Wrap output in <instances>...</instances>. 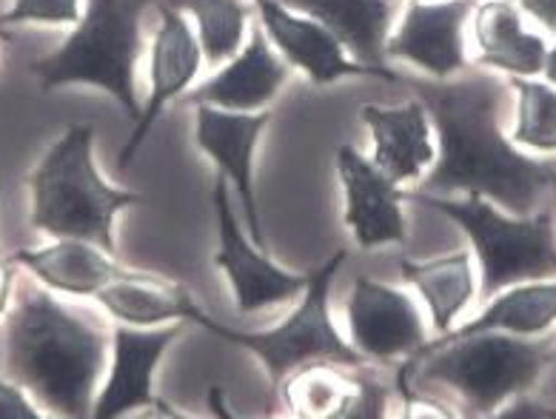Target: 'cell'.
<instances>
[{
    "mask_svg": "<svg viewBox=\"0 0 556 419\" xmlns=\"http://www.w3.org/2000/svg\"><path fill=\"white\" fill-rule=\"evenodd\" d=\"M391 391L374 377H357V396L340 419H386Z\"/></svg>",
    "mask_w": 556,
    "mask_h": 419,
    "instance_id": "83f0119b",
    "label": "cell"
},
{
    "mask_svg": "<svg viewBox=\"0 0 556 419\" xmlns=\"http://www.w3.org/2000/svg\"><path fill=\"white\" fill-rule=\"evenodd\" d=\"M92 145V126L72 123L31 172V226L54 240H86L115 254V217L143 206L146 198L106 183L94 166Z\"/></svg>",
    "mask_w": 556,
    "mask_h": 419,
    "instance_id": "3957f363",
    "label": "cell"
},
{
    "mask_svg": "<svg viewBox=\"0 0 556 419\" xmlns=\"http://www.w3.org/2000/svg\"><path fill=\"white\" fill-rule=\"evenodd\" d=\"M280 3L326 26L354 61L382 72L391 84H400V75L386 66L389 61L386 43L400 15V0H280Z\"/></svg>",
    "mask_w": 556,
    "mask_h": 419,
    "instance_id": "e0dca14e",
    "label": "cell"
},
{
    "mask_svg": "<svg viewBox=\"0 0 556 419\" xmlns=\"http://www.w3.org/2000/svg\"><path fill=\"white\" fill-rule=\"evenodd\" d=\"M206 399H208V408H212L214 417H217V419H237L235 414L229 411V405H226V399H223V391L220 389L208 391ZM260 419H282V417H271V414H268V417H260Z\"/></svg>",
    "mask_w": 556,
    "mask_h": 419,
    "instance_id": "d6a6232c",
    "label": "cell"
},
{
    "mask_svg": "<svg viewBox=\"0 0 556 419\" xmlns=\"http://www.w3.org/2000/svg\"><path fill=\"white\" fill-rule=\"evenodd\" d=\"M337 177L343 189V223L359 249H380L408 240L405 191L371 157L354 145L337 149Z\"/></svg>",
    "mask_w": 556,
    "mask_h": 419,
    "instance_id": "8fae6325",
    "label": "cell"
},
{
    "mask_svg": "<svg viewBox=\"0 0 556 419\" xmlns=\"http://www.w3.org/2000/svg\"><path fill=\"white\" fill-rule=\"evenodd\" d=\"M551 359L548 343H531L514 334L440 337L437 343L405 359L403 373H419L448 385L473 411L494 414L514 396L533 389Z\"/></svg>",
    "mask_w": 556,
    "mask_h": 419,
    "instance_id": "8992f818",
    "label": "cell"
},
{
    "mask_svg": "<svg viewBox=\"0 0 556 419\" xmlns=\"http://www.w3.org/2000/svg\"><path fill=\"white\" fill-rule=\"evenodd\" d=\"M349 343L366 363L412 359L428 345L426 317L408 291L359 275L345 303Z\"/></svg>",
    "mask_w": 556,
    "mask_h": 419,
    "instance_id": "9c48e42d",
    "label": "cell"
},
{
    "mask_svg": "<svg viewBox=\"0 0 556 419\" xmlns=\"http://www.w3.org/2000/svg\"><path fill=\"white\" fill-rule=\"evenodd\" d=\"M271 123V112H226V109L198 106V138L200 152L217 166L220 177L229 180L237 200L243 203L249 234L260 249H266L263 220H260L257 189H254V152L263 131Z\"/></svg>",
    "mask_w": 556,
    "mask_h": 419,
    "instance_id": "5bb4252c",
    "label": "cell"
},
{
    "mask_svg": "<svg viewBox=\"0 0 556 419\" xmlns=\"http://www.w3.org/2000/svg\"><path fill=\"white\" fill-rule=\"evenodd\" d=\"M277 396L291 419H340L357 396V377L337 363H312L289 373Z\"/></svg>",
    "mask_w": 556,
    "mask_h": 419,
    "instance_id": "cb8c5ba5",
    "label": "cell"
},
{
    "mask_svg": "<svg viewBox=\"0 0 556 419\" xmlns=\"http://www.w3.org/2000/svg\"><path fill=\"white\" fill-rule=\"evenodd\" d=\"M198 26L203 58L212 66L229 63L249 38V9L243 0H168Z\"/></svg>",
    "mask_w": 556,
    "mask_h": 419,
    "instance_id": "d4e9b609",
    "label": "cell"
},
{
    "mask_svg": "<svg viewBox=\"0 0 556 419\" xmlns=\"http://www.w3.org/2000/svg\"><path fill=\"white\" fill-rule=\"evenodd\" d=\"M400 271L426 303L431 328L440 337L451 334L459 314L471 305L477 294L473 254L454 252L431 259H400Z\"/></svg>",
    "mask_w": 556,
    "mask_h": 419,
    "instance_id": "7402d4cb",
    "label": "cell"
},
{
    "mask_svg": "<svg viewBox=\"0 0 556 419\" xmlns=\"http://www.w3.org/2000/svg\"><path fill=\"white\" fill-rule=\"evenodd\" d=\"M396 389L403 394V411H400V419H459L457 411H454L448 403H442L437 396L412 391L408 380L400 377V373H396Z\"/></svg>",
    "mask_w": 556,
    "mask_h": 419,
    "instance_id": "f1b7e54d",
    "label": "cell"
},
{
    "mask_svg": "<svg viewBox=\"0 0 556 419\" xmlns=\"http://www.w3.org/2000/svg\"><path fill=\"white\" fill-rule=\"evenodd\" d=\"M17 266L29 268L40 285L49 291H61L72 297H92L103 285L123 275V266L100 245L86 240L61 237L43 249H17L12 254Z\"/></svg>",
    "mask_w": 556,
    "mask_h": 419,
    "instance_id": "44dd1931",
    "label": "cell"
},
{
    "mask_svg": "<svg viewBox=\"0 0 556 419\" xmlns=\"http://www.w3.org/2000/svg\"><path fill=\"white\" fill-rule=\"evenodd\" d=\"M517 92V123L510 131L514 145L531 152H556V86L536 77H508Z\"/></svg>",
    "mask_w": 556,
    "mask_h": 419,
    "instance_id": "484cf974",
    "label": "cell"
},
{
    "mask_svg": "<svg viewBox=\"0 0 556 419\" xmlns=\"http://www.w3.org/2000/svg\"><path fill=\"white\" fill-rule=\"evenodd\" d=\"M149 419H194V417H189V414H184L180 408H175V405L168 403V399L157 396V403H154Z\"/></svg>",
    "mask_w": 556,
    "mask_h": 419,
    "instance_id": "e575fe53",
    "label": "cell"
},
{
    "mask_svg": "<svg viewBox=\"0 0 556 419\" xmlns=\"http://www.w3.org/2000/svg\"><path fill=\"white\" fill-rule=\"evenodd\" d=\"M94 300L112 320L131 328H161L172 322L203 326L206 320V314L184 282L152 271L123 268V275L103 285Z\"/></svg>",
    "mask_w": 556,
    "mask_h": 419,
    "instance_id": "d6986e66",
    "label": "cell"
},
{
    "mask_svg": "<svg viewBox=\"0 0 556 419\" xmlns=\"http://www.w3.org/2000/svg\"><path fill=\"white\" fill-rule=\"evenodd\" d=\"M485 419H556V411L540 403H531V399H517V403L503 405L500 411L488 414Z\"/></svg>",
    "mask_w": 556,
    "mask_h": 419,
    "instance_id": "4dcf8cb0",
    "label": "cell"
},
{
    "mask_svg": "<svg viewBox=\"0 0 556 419\" xmlns=\"http://www.w3.org/2000/svg\"><path fill=\"white\" fill-rule=\"evenodd\" d=\"M473 49L477 66L508 77L542 75L548 40L526 24L514 0H485L473 9Z\"/></svg>",
    "mask_w": 556,
    "mask_h": 419,
    "instance_id": "ffe728a7",
    "label": "cell"
},
{
    "mask_svg": "<svg viewBox=\"0 0 556 419\" xmlns=\"http://www.w3.org/2000/svg\"><path fill=\"white\" fill-rule=\"evenodd\" d=\"M551 326H556V280H533L510 285L503 294H494L485 312L445 337H468L482 334V331L536 337L545 334Z\"/></svg>",
    "mask_w": 556,
    "mask_h": 419,
    "instance_id": "603a6c76",
    "label": "cell"
},
{
    "mask_svg": "<svg viewBox=\"0 0 556 419\" xmlns=\"http://www.w3.org/2000/svg\"><path fill=\"white\" fill-rule=\"evenodd\" d=\"M260 26L271 40V47L291 69L303 72L312 84L328 86L343 77H389L357 63L343 49V43L312 17L300 15L294 9L282 7L280 0H254ZM391 84V80H389Z\"/></svg>",
    "mask_w": 556,
    "mask_h": 419,
    "instance_id": "9a60e30c",
    "label": "cell"
},
{
    "mask_svg": "<svg viewBox=\"0 0 556 419\" xmlns=\"http://www.w3.org/2000/svg\"><path fill=\"white\" fill-rule=\"evenodd\" d=\"M291 66L280 58L263 26H252L243 49L223 63L206 84L189 92L191 106H214L226 112H263L289 84Z\"/></svg>",
    "mask_w": 556,
    "mask_h": 419,
    "instance_id": "2e32d148",
    "label": "cell"
},
{
    "mask_svg": "<svg viewBox=\"0 0 556 419\" xmlns=\"http://www.w3.org/2000/svg\"><path fill=\"white\" fill-rule=\"evenodd\" d=\"M212 203L220 231V249L214 254V266L226 275L237 312L254 314L298 300L308 285V275H294L280 268L268 257L266 249H260L243 234L231 208V186L226 177L217 175L214 180Z\"/></svg>",
    "mask_w": 556,
    "mask_h": 419,
    "instance_id": "ba28073f",
    "label": "cell"
},
{
    "mask_svg": "<svg viewBox=\"0 0 556 419\" xmlns=\"http://www.w3.org/2000/svg\"><path fill=\"white\" fill-rule=\"evenodd\" d=\"M109 340L70 312L47 285H24L7 317L3 377L66 419H92Z\"/></svg>",
    "mask_w": 556,
    "mask_h": 419,
    "instance_id": "7a4b0ae2",
    "label": "cell"
},
{
    "mask_svg": "<svg viewBox=\"0 0 556 419\" xmlns=\"http://www.w3.org/2000/svg\"><path fill=\"white\" fill-rule=\"evenodd\" d=\"M154 9L161 15V24H157V31H154L152 61H149L152 89H149V100H146L143 112H140V120L135 123L131 138L126 140V145L121 149V157H117L123 168L135 161V154L146 143L149 131L154 129V123L166 112L168 103L180 98L184 92H189V86L198 80L200 66L206 61L198 35L191 31L184 12L172 7L168 0H157Z\"/></svg>",
    "mask_w": 556,
    "mask_h": 419,
    "instance_id": "4fadbf2b",
    "label": "cell"
},
{
    "mask_svg": "<svg viewBox=\"0 0 556 419\" xmlns=\"http://www.w3.org/2000/svg\"><path fill=\"white\" fill-rule=\"evenodd\" d=\"M149 414H152V411H143L140 417H135V419H149Z\"/></svg>",
    "mask_w": 556,
    "mask_h": 419,
    "instance_id": "8d00e7d4",
    "label": "cell"
},
{
    "mask_svg": "<svg viewBox=\"0 0 556 419\" xmlns=\"http://www.w3.org/2000/svg\"><path fill=\"white\" fill-rule=\"evenodd\" d=\"M80 0H15L0 24H77Z\"/></svg>",
    "mask_w": 556,
    "mask_h": 419,
    "instance_id": "4316f807",
    "label": "cell"
},
{
    "mask_svg": "<svg viewBox=\"0 0 556 419\" xmlns=\"http://www.w3.org/2000/svg\"><path fill=\"white\" fill-rule=\"evenodd\" d=\"M359 117L371 131V161L394 183H417L434 166V126L417 98L403 106H363Z\"/></svg>",
    "mask_w": 556,
    "mask_h": 419,
    "instance_id": "ac0fdd59",
    "label": "cell"
},
{
    "mask_svg": "<svg viewBox=\"0 0 556 419\" xmlns=\"http://www.w3.org/2000/svg\"><path fill=\"white\" fill-rule=\"evenodd\" d=\"M514 3L522 9V15H528L542 29H548L556 35V0H514Z\"/></svg>",
    "mask_w": 556,
    "mask_h": 419,
    "instance_id": "1f68e13d",
    "label": "cell"
},
{
    "mask_svg": "<svg viewBox=\"0 0 556 419\" xmlns=\"http://www.w3.org/2000/svg\"><path fill=\"white\" fill-rule=\"evenodd\" d=\"M426 106L440 140L434 166L419 180L422 194H477L508 214L528 217L542 198H556V163L531 157L500 129L510 86L485 72H463L448 80L403 77Z\"/></svg>",
    "mask_w": 556,
    "mask_h": 419,
    "instance_id": "6da1fadb",
    "label": "cell"
},
{
    "mask_svg": "<svg viewBox=\"0 0 556 419\" xmlns=\"http://www.w3.org/2000/svg\"><path fill=\"white\" fill-rule=\"evenodd\" d=\"M405 200L448 217L463 229L480 263V289L485 300L519 282L556 275V206H548L533 217H517L477 194L451 200L405 191Z\"/></svg>",
    "mask_w": 556,
    "mask_h": 419,
    "instance_id": "5b68a950",
    "label": "cell"
},
{
    "mask_svg": "<svg viewBox=\"0 0 556 419\" xmlns=\"http://www.w3.org/2000/svg\"><path fill=\"white\" fill-rule=\"evenodd\" d=\"M542 75H545V80H548L551 86H556V43L554 47H548V58H545Z\"/></svg>",
    "mask_w": 556,
    "mask_h": 419,
    "instance_id": "d590c367",
    "label": "cell"
},
{
    "mask_svg": "<svg viewBox=\"0 0 556 419\" xmlns=\"http://www.w3.org/2000/svg\"><path fill=\"white\" fill-rule=\"evenodd\" d=\"M157 0H86L66 43L31 66L43 89L70 84L100 86L121 103L131 123L140 120V98L135 84L143 52V15Z\"/></svg>",
    "mask_w": 556,
    "mask_h": 419,
    "instance_id": "277c9868",
    "label": "cell"
},
{
    "mask_svg": "<svg viewBox=\"0 0 556 419\" xmlns=\"http://www.w3.org/2000/svg\"><path fill=\"white\" fill-rule=\"evenodd\" d=\"M186 322L161 328H131L117 322L112 331V366L106 385L94 396L92 419H121L131 411H152L157 403L154 377Z\"/></svg>",
    "mask_w": 556,
    "mask_h": 419,
    "instance_id": "7c38bea8",
    "label": "cell"
},
{
    "mask_svg": "<svg viewBox=\"0 0 556 419\" xmlns=\"http://www.w3.org/2000/svg\"><path fill=\"white\" fill-rule=\"evenodd\" d=\"M345 257H349V252H337L323 266L308 271V285L300 294V303L275 328L240 331V328L223 326L212 317L203 320V328L208 334L220 337L237 348H245L260 359V366L266 368L271 403L280 394L286 377L303 366H312V363H337V366L345 368L366 366V359L354 351L349 337L340 334V328L331 317V285H334V277L343 268Z\"/></svg>",
    "mask_w": 556,
    "mask_h": 419,
    "instance_id": "52a82bcc",
    "label": "cell"
},
{
    "mask_svg": "<svg viewBox=\"0 0 556 419\" xmlns=\"http://www.w3.org/2000/svg\"><path fill=\"white\" fill-rule=\"evenodd\" d=\"M0 419H47V417H40V414L31 408L24 389H21L17 382L3 377V380H0Z\"/></svg>",
    "mask_w": 556,
    "mask_h": 419,
    "instance_id": "f546056e",
    "label": "cell"
},
{
    "mask_svg": "<svg viewBox=\"0 0 556 419\" xmlns=\"http://www.w3.org/2000/svg\"><path fill=\"white\" fill-rule=\"evenodd\" d=\"M12 280H15V277H12V268L0 259V317L7 314V305L9 300H12Z\"/></svg>",
    "mask_w": 556,
    "mask_h": 419,
    "instance_id": "836d02e7",
    "label": "cell"
},
{
    "mask_svg": "<svg viewBox=\"0 0 556 419\" xmlns=\"http://www.w3.org/2000/svg\"><path fill=\"white\" fill-rule=\"evenodd\" d=\"M477 0H408L396 29L389 35L386 58L412 63L431 80H448L468 69L465 26Z\"/></svg>",
    "mask_w": 556,
    "mask_h": 419,
    "instance_id": "30bf717a",
    "label": "cell"
}]
</instances>
